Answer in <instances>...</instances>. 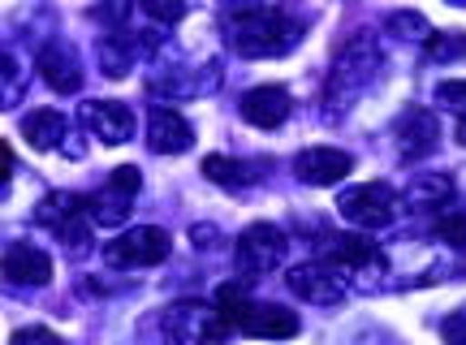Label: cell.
Returning <instances> with one entry per match:
<instances>
[{"instance_id":"obj_1","label":"cell","mask_w":466,"mask_h":345,"mask_svg":"<svg viewBox=\"0 0 466 345\" xmlns=\"http://www.w3.org/2000/svg\"><path fill=\"white\" fill-rule=\"evenodd\" d=\"M376 74H380V44H376V35L354 31L346 44L337 48L333 69H329V78H324V108H329V117L346 113L350 104L376 83Z\"/></svg>"},{"instance_id":"obj_2","label":"cell","mask_w":466,"mask_h":345,"mask_svg":"<svg viewBox=\"0 0 466 345\" xmlns=\"http://www.w3.org/2000/svg\"><path fill=\"white\" fill-rule=\"evenodd\" d=\"M225 35H229L238 56L264 61V56H285L289 48H299L302 22L289 17L285 9H238L225 22Z\"/></svg>"},{"instance_id":"obj_3","label":"cell","mask_w":466,"mask_h":345,"mask_svg":"<svg viewBox=\"0 0 466 345\" xmlns=\"http://www.w3.org/2000/svg\"><path fill=\"white\" fill-rule=\"evenodd\" d=\"M160 337L165 345H225L229 324L208 302H173L160 315Z\"/></svg>"},{"instance_id":"obj_4","label":"cell","mask_w":466,"mask_h":345,"mask_svg":"<svg viewBox=\"0 0 466 345\" xmlns=\"http://www.w3.org/2000/svg\"><path fill=\"white\" fill-rule=\"evenodd\" d=\"M333 272H346V277L359 280V289H376L380 280L376 277H389V259H384V250L363 238V233H341V238H329V247H324V259Z\"/></svg>"},{"instance_id":"obj_5","label":"cell","mask_w":466,"mask_h":345,"mask_svg":"<svg viewBox=\"0 0 466 345\" xmlns=\"http://www.w3.org/2000/svg\"><path fill=\"white\" fill-rule=\"evenodd\" d=\"M398 190L389 181H363L354 190H341L337 198V212L341 220H350L354 229H389L398 220Z\"/></svg>"},{"instance_id":"obj_6","label":"cell","mask_w":466,"mask_h":345,"mask_svg":"<svg viewBox=\"0 0 466 345\" xmlns=\"http://www.w3.org/2000/svg\"><path fill=\"white\" fill-rule=\"evenodd\" d=\"M285 255H289V238L277 225H268V220L247 225V229L238 233V272L247 280L272 277L285 263Z\"/></svg>"},{"instance_id":"obj_7","label":"cell","mask_w":466,"mask_h":345,"mask_svg":"<svg viewBox=\"0 0 466 345\" xmlns=\"http://www.w3.org/2000/svg\"><path fill=\"white\" fill-rule=\"evenodd\" d=\"M168 250H173V242L160 225H138V229H126L121 238H113L104 247V259L113 268H156L168 259Z\"/></svg>"},{"instance_id":"obj_8","label":"cell","mask_w":466,"mask_h":345,"mask_svg":"<svg viewBox=\"0 0 466 345\" xmlns=\"http://www.w3.org/2000/svg\"><path fill=\"white\" fill-rule=\"evenodd\" d=\"M83 126L96 134L100 143H108V147L130 143L134 130H138L134 108L130 104H121V99H91V104H83Z\"/></svg>"},{"instance_id":"obj_9","label":"cell","mask_w":466,"mask_h":345,"mask_svg":"<svg viewBox=\"0 0 466 345\" xmlns=\"http://www.w3.org/2000/svg\"><path fill=\"white\" fill-rule=\"evenodd\" d=\"M285 285L302 298V302H316V307H337L346 298V285L329 263H299L285 272Z\"/></svg>"},{"instance_id":"obj_10","label":"cell","mask_w":466,"mask_h":345,"mask_svg":"<svg viewBox=\"0 0 466 345\" xmlns=\"http://www.w3.org/2000/svg\"><path fill=\"white\" fill-rule=\"evenodd\" d=\"M39 78L56 91V96H74L78 86H83V66H78V52L61 44V39H48L44 48H39Z\"/></svg>"},{"instance_id":"obj_11","label":"cell","mask_w":466,"mask_h":345,"mask_svg":"<svg viewBox=\"0 0 466 345\" xmlns=\"http://www.w3.org/2000/svg\"><path fill=\"white\" fill-rule=\"evenodd\" d=\"M354 168V156L337 147H307L294 156V178L302 186H337Z\"/></svg>"},{"instance_id":"obj_12","label":"cell","mask_w":466,"mask_h":345,"mask_svg":"<svg viewBox=\"0 0 466 345\" xmlns=\"http://www.w3.org/2000/svg\"><path fill=\"white\" fill-rule=\"evenodd\" d=\"M147 147L156 156H177L195 147V126L173 108H151L147 113Z\"/></svg>"},{"instance_id":"obj_13","label":"cell","mask_w":466,"mask_h":345,"mask_svg":"<svg viewBox=\"0 0 466 345\" xmlns=\"http://www.w3.org/2000/svg\"><path fill=\"white\" fill-rule=\"evenodd\" d=\"M5 280H9V285H22V289L48 285L52 255L44 247H35V242H9V250H5Z\"/></svg>"},{"instance_id":"obj_14","label":"cell","mask_w":466,"mask_h":345,"mask_svg":"<svg viewBox=\"0 0 466 345\" xmlns=\"http://www.w3.org/2000/svg\"><path fill=\"white\" fill-rule=\"evenodd\" d=\"M436 117L428 113V108H410V113L398 121V130H393V138H398V156L401 160H423V156H432L436 147Z\"/></svg>"},{"instance_id":"obj_15","label":"cell","mask_w":466,"mask_h":345,"mask_svg":"<svg viewBox=\"0 0 466 345\" xmlns=\"http://www.w3.org/2000/svg\"><path fill=\"white\" fill-rule=\"evenodd\" d=\"M289 91L285 86H255V91H247L242 96V117H247L250 126H259V130H277V126H285V117H289Z\"/></svg>"},{"instance_id":"obj_16","label":"cell","mask_w":466,"mask_h":345,"mask_svg":"<svg viewBox=\"0 0 466 345\" xmlns=\"http://www.w3.org/2000/svg\"><path fill=\"white\" fill-rule=\"evenodd\" d=\"M299 315L285 311V307H277V302H255L247 315V324H242V332L247 337H264V341H285V337H299Z\"/></svg>"},{"instance_id":"obj_17","label":"cell","mask_w":466,"mask_h":345,"mask_svg":"<svg viewBox=\"0 0 466 345\" xmlns=\"http://www.w3.org/2000/svg\"><path fill=\"white\" fill-rule=\"evenodd\" d=\"M134 212V195L130 190H121V186H104L96 195L86 198V216H91V225H100V229H113V225H126Z\"/></svg>"},{"instance_id":"obj_18","label":"cell","mask_w":466,"mask_h":345,"mask_svg":"<svg viewBox=\"0 0 466 345\" xmlns=\"http://www.w3.org/2000/svg\"><path fill=\"white\" fill-rule=\"evenodd\" d=\"M22 138H26L35 151H56V147H66V143H61V138H69V134H66V117L56 113V108H39V113H26V117H22Z\"/></svg>"},{"instance_id":"obj_19","label":"cell","mask_w":466,"mask_h":345,"mask_svg":"<svg viewBox=\"0 0 466 345\" xmlns=\"http://www.w3.org/2000/svg\"><path fill=\"white\" fill-rule=\"evenodd\" d=\"M450 195H453V178H445V173H419V178L406 186L401 203L415 208V212H432V208H445Z\"/></svg>"},{"instance_id":"obj_20","label":"cell","mask_w":466,"mask_h":345,"mask_svg":"<svg viewBox=\"0 0 466 345\" xmlns=\"http://www.w3.org/2000/svg\"><path fill=\"white\" fill-rule=\"evenodd\" d=\"M78 216H86V198L69 195V190H56V195H48L44 203H39L35 220H39V225H48L52 233H61L69 220H78Z\"/></svg>"},{"instance_id":"obj_21","label":"cell","mask_w":466,"mask_h":345,"mask_svg":"<svg viewBox=\"0 0 466 345\" xmlns=\"http://www.w3.org/2000/svg\"><path fill=\"white\" fill-rule=\"evenodd\" d=\"M100 66L108 78H126L134 69V39L130 31H108L100 39Z\"/></svg>"},{"instance_id":"obj_22","label":"cell","mask_w":466,"mask_h":345,"mask_svg":"<svg viewBox=\"0 0 466 345\" xmlns=\"http://www.w3.org/2000/svg\"><path fill=\"white\" fill-rule=\"evenodd\" d=\"M250 280L242 277V280H229V285H220L217 289V311H220V320L229 324V329H242L247 324V315H250V289H247Z\"/></svg>"},{"instance_id":"obj_23","label":"cell","mask_w":466,"mask_h":345,"mask_svg":"<svg viewBox=\"0 0 466 345\" xmlns=\"http://www.w3.org/2000/svg\"><path fill=\"white\" fill-rule=\"evenodd\" d=\"M203 178L217 181V186H225V190H247L250 181H255V173H250V165H242V160H229V156H208V160H203Z\"/></svg>"},{"instance_id":"obj_24","label":"cell","mask_w":466,"mask_h":345,"mask_svg":"<svg viewBox=\"0 0 466 345\" xmlns=\"http://www.w3.org/2000/svg\"><path fill=\"white\" fill-rule=\"evenodd\" d=\"M428 56L432 61H458V56H466V35L462 31H441L428 39Z\"/></svg>"},{"instance_id":"obj_25","label":"cell","mask_w":466,"mask_h":345,"mask_svg":"<svg viewBox=\"0 0 466 345\" xmlns=\"http://www.w3.org/2000/svg\"><path fill=\"white\" fill-rule=\"evenodd\" d=\"M389 35H398V39H423V44L432 39L423 14H389Z\"/></svg>"},{"instance_id":"obj_26","label":"cell","mask_w":466,"mask_h":345,"mask_svg":"<svg viewBox=\"0 0 466 345\" xmlns=\"http://www.w3.org/2000/svg\"><path fill=\"white\" fill-rule=\"evenodd\" d=\"M436 238L462 250V247H466V212H445V216H436Z\"/></svg>"},{"instance_id":"obj_27","label":"cell","mask_w":466,"mask_h":345,"mask_svg":"<svg viewBox=\"0 0 466 345\" xmlns=\"http://www.w3.org/2000/svg\"><path fill=\"white\" fill-rule=\"evenodd\" d=\"M436 99L445 104V108H453L458 117H466V78H450V83L436 86Z\"/></svg>"},{"instance_id":"obj_28","label":"cell","mask_w":466,"mask_h":345,"mask_svg":"<svg viewBox=\"0 0 466 345\" xmlns=\"http://www.w3.org/2000/svg\"><path fill=\"white\" fill-rule=\"evenodd\" d=\"M441 337H445V345H466V302L441 320Z\"/></svg>"},{"instance_id":"obj_29","label":"cell","mask_w":466,"mask_h":345,"mask_svg":"<svg viewBox=\"0 0 466 345\" xmlns=\"http://www.w3.org/2000/svg\"><path fill=\"white\" fill-rule=\"evenodd\" d=\"M14 345H66L52 329H17Z\"/></svg>"},{"instance_id":"obj_30","label":"cell","mask_w":466,"mask_h":345,"mask_svg":"<svg viewBox=\"0 0 466 345\" xmlns=\"http://www.w3.org/2000/svg\"><path fill=\"white\" fill-rule=\"evenodd\" d=\"M143 14H147V17H160V22H177V17H186V5H147Z\"/></svg>"},{"instance_id":"obj_31","label":"cell","mask_w":466,"mask_h":345,"mask_svg":"<svg viewBox=\"0 0 466 345\" xmlns=\"http://www.w3.org/2000/svg\"><path fill=\"white\" fill-rule=\"evenodd\" d=\"M190 238H195V247H199V250H212V238H220V233L212 229V225H195V229H190Z\"/></svg>"},{"instance_id":"obj_32","label":"cell","mask_w":466,"mask_h":345,"mask_svg":"<svg viewBox=\"0 0 466 345\" xmlns=\"http://www.w3.org/2000/svg\"><path fill=\"white\" fill-rule=\"evenodd\" d=\"M0 178L5 181L14 178V151H9V143H0Z\"/></svg>"},{"instance_id":"obj_33","label":"cell","mask_w":466,"mask_h":345,"mask_svg":"<svg viewBox=\"0 0 466 345\" xmlns=\"http://www.w3.org/2000/svg\"><path fill=\"white\" fill-rule=\"evenodd\" d=\"M458 138L466 143V117H458Z\"/></svg>"}]
</instances>
